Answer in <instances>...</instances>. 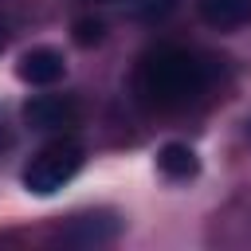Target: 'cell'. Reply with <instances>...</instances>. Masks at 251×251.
Instances as JSON below:
<instances>
[{"mask_svg":"<svg viewBox=\"0 0 251 251\" xmlns=\"http://www.w3.org/2000/svg\"><path fill=\"white\" fill-rule=\"evenodd\" d=\"M212 75L216 71L204 55L176 43H161L141 55L133 71V94L149 110H184L208 94Z\"/></svg>","mask_w":251,"mask_h":251,"instance_id":"obj_1","label":"cell"},{"mask_svg":"<svg viewBox=\"0 0 251 251\" xmlns=\"http://www.w3.org/2000/svg\"><path fill=\"white\" fill-rule=\"evenodd\" d=\"M78 169H82V145L71 137H55L24 165V188L31 196H51L63 184H71Z\"/></svg>","mask_w":251,"mask_h":251,"instance_id":"obj_2","label":"cell"},{"mask_svg":"<svg viewBox=\"0 0 251 251\" xmlns=\"http://www.w3.org/2000/svg\"><path fill=\"white\" fill-rule=\"evenodd\" d=\"M24 122L31 129H43V133H55V129L63 133L78 122V102L71 94H35L24 106Z\"/></svg>","mask_w":251,"mask_h":251,"instance_id":"obj_3","label":"cell"},{"mask_svg":"<svg viewBox=\"0 0 251 251\" xmlns=\"http://www.w3.org/2000/svg\"><path fill=\"white\" fill-rule=\"evenodd\" d=\"M63 75H67V59L55 47H31L16 63V78L27 86H55Z\"/></svg>","mask_w":251,"mask_h":251,"instance_id":"obj_4","label":"cell"},{"mask_svg":"<svg viewBox=\"0 0 251 251\" xmlns=\"http://www.w3.org/2000/svg\"><path fill=\"white\" fill-rule=\"evenodd\" d=\"M200 20L216 31H235L251 24V0H196Z\"/></svg>","mask_w":251,"mask_h":251,"instance_id":"obj_5","label":"cell"},{"mask_svg":"<svg viewBox=\"0 0 251 251\" xmlns=\"http://www.w3.org/2000/svg\"><path fill=\"white\" fill-rule=\"evenodd\" d=\"M157 169L169 176V180H188L200 173V161H196V149L184 145V141H169L157 149Z\"/></svg>","mask_w":251,"mask_h":251,"instance_id":"obj_6","label":"cell"},{"mask_svg":"<svg viewBox=\"0 0 251 251\" xmlns=\"http://www.w3.org/2000/svg\"><path fill=\"white\" fill-rule=\"evenodd\" d=\"M114 235H118V220H110V216H78V220L63 231L67 243H82V247H90V243H110Z\"/></svg>","mask_w":251,"mask_h":251,"instance_id":"obj_7","label":"cell"},{"mask_svg":"<svg viewBox=\"0 0 251 251\" xmlns=\"http://www.w3.org/2000/svg\"><path fill=\"white\" fill-rule=\"evenodd\" d=\"M75 39H78L82 47L98 43V39H102V24H98V20H78V24H75Z\"/></svg>","mask_w":251,"mask_h":251,"instance_id":"obj_8","label":"cell"},{"mask_svg":"<svg viewBox=\"0 0 251 251\" xmlns=\"http://www.w3.org/2000/svg\"><path fill=\"white\" fill-rule=\"evenodd\" d=\"M173 4H176V0H153V4L145 8V20H153V16H165V12L173 8Z\"/></svg>","mask_w":251,"mask_h":251,"instance_id":"obj_9","label":"cell"},{"mask_svg":"<svg viewBox=\"0 0 251 251\" xmlns=\"http://www.w3.org/2000/svg\"><path fill=\"white\" fill-rule=\"evenodd\" d=\"M12 145V129H8V122H4V114H0V153Z\"/></svg>","mask_w":251,"mask_h":251,"instance_id":"obj_10","label":"cell"},{"mask_svg":"<svg viewBox=\"0 0 251 251\" xmlns=\"http://www.w3.org/2000/svg\"><path fill=\"white\" fill-rule=\"evenodd\" d=\"M94 4H114V0H94Z\"/></svg>","mask_w":251,"mask_h":251,"instance_id":"obj_11","label":"cell"},{"mask_svg":"<svg viewBox=\"0 0 251 251\" xmlns=\"http://www.w3.org/2000/svg\"><path fill=\"white\" fill-rule=\"evenodd\" d=\"M0 47H4V27H0Z\"/></svg>","mask_w":251,"mask_h":251,"instance_id":"obj_12","label":"cell"}]
</instances>
